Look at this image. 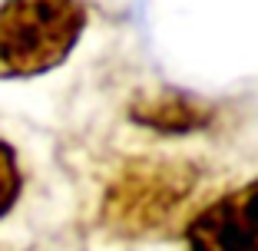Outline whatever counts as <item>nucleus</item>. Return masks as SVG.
<instances>
[{"mask_svg":"<svg viewBox=\"0 0 258 251\" xmlns=\"http://www.w3.org/2000/svg\"><path fill=\"white\" fill-rule=\"evenodd\" d=\"M83 30V0H0V79H30L56 69Z\"/></svg>","mask_w":258,"mask_h":251,"instance_id":"1","label":"nucleus"},{"mask_svg":"<svg viewBox=\"0 0 258 251\" xmlns=\"http://www.w3.org/2000/svg\"><path fill=\"white\" fill-rule=\"evenodd\" d=\"M185 241L189 251H258V179L199 208Z\"/></svg>","mask_w":258,"mask_h":251,"instance_id":"2","label":"nucleus"},{"mask_svg":"<svg viewBox=\"0 0 258 251\" xmlns=\"http://www.w3.org/2000/svg\"><path fill=\"white\" fill-rule=\"evenodd\" d=\"M20 192H23V172L17 162V152L7 142H0V218L17 205Z\"/></svg>","mask_w":258,"mask_h":251,"instance_id":"3","label":"nucleus"}]
</instances>
